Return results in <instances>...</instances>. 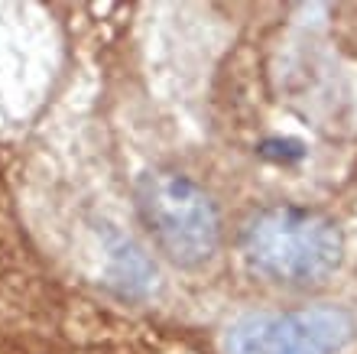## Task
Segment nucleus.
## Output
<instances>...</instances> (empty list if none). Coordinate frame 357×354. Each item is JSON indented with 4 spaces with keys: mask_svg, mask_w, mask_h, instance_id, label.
<instances>
[{
    "mask_svg": "<svg viewBox=\"0 0 357 354\" xmlns=\"http://www.w3.org/2000/svg\"><path fill=\"white\" fill-rule=\"evenodd\" d=\"M250 270L282 286H315L341 267L344 237L328 214L302 205H270L241 231Z\"/></svg>",
    "mask_w": 357,
    "mask_h": 354,
    "instance_id": "1",
    "label": "nucleus"
},
{
    "mask_svg": "<svg viewBox=\"0 0 357 354\" xmlns=\"http://www.w3.org/2000/svg\"><path fill=\"white\" fill-rule=\"evenodd\" d=\"M357 322L341 306H305L289 312H254L231 322L225 354H341L354 341Z\"/></svg>",
    "mask_w": 357,
    "mask_h": 354,
    "instance_id": "3",
    "label": "nucleus"
},
{
    "mask_svg": "<svg viewBox=\"0 0 357 354\" xmlns=\"http://www.w3.org/2000/svg\"><path fill=\"white\" fill-rule=\"evenodd\" d=\"M137 205L153 241L178 267H202L221 244L215 198L176 169H153L137 186Z\"/></svg>",
    "mask_w": 357,
    "mask_h": 354,
    "instance_id": "2",
    "label": "nucleus"
}]
</instances>
